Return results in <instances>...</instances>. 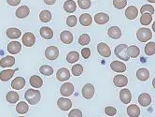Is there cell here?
I'll return each mask as SVG.
<instances>
[{
	"mask_svg": "<svg viewBox=\"0 0 155 117\" xmlns=\"http://www.w3.org/2000/svg\"><path fill=\"white\" fill-rule=\"evenodd\" d=\"M140 54V50L136 45H131L127 48V55L132 58H137Z\"/></svg>",
	"mask_w": 155,
	"mask_h": 117,
	"instance_id": "obj_29",
	"label": "cell"
},
{
	"mask_svg": "<svg viewBox=\"0 0 155 117\" xmlns=\"http://www.w3.org/2000/svg\"><path fill=\"white\" fill-rule=\"evenodd\" d=\"M150 3H155V0H148Z\"/></svg>",
	"mask_w": 155,
	"mask_h": 117,
	"instance_id": "obj_52",
	"label": "cell"
},
{
	"mask_svg": "<svg viewBox=\"0 0 155 117\" xmlns=\"http://www.w3.org/2000/svg\"><path fill=\"white\" fill-rule=\"evenodd\" d=\"M110 68L111 69L115 72H119V73H123L126 70V66L123 62L120 61H113L110 64Z\"/></svg>",
	"mask_w": 155,
	"mask_h": 117,
	"instance_id": "obj_15",
	"label": "cell"
},
{
	"mask_svg": "<svg viewBox=\"0 0 155 117\" xmlns=\"http://www.w3.org/2000/svg\"><path fill=\"white\" fill-rule=\"evenodd\" d=\"M21 35V32L20 29L18 28H8L7 30V36L9 38H12V39H16V38H19Z\"/></svg>",
	"mask_w": 155,
	"mask_h": 117,
	"instance_id": "obj_31",
	"label": "cell"
},
{
	"mask_svg": "<svg viewBox=\"0 0 155 117\" xmlns=\"http://www.w3.org/2000/svg\"><path fill=\"white\" fill-rule=\"evenodd\" d=\"M127 48L128 46L126 44H119L118 46L115 47V50H114L115 55L119 59H121L124 61H128L130 57L127 55Z\"/></svg>",
	"mask_w": 155,
	"mask_h": 117,
	"instance_id": "obj_2",
	"label": "cell"
},
{
	"mask_svg": "<svg viewBox=\"0 0 155 117\" xmlns=\"http://www.w3.org/2000/svg\"><path fill=\"white\" fill-rule=\"evenodd\" d=\"M14 64H15V58L10 55L5 56L4 58L0 60V67H2V68H10V67H12Z\"/></svg>",
	"mask_w": 155,
	"mask_h": 117,
	"instance_id": "obj_21",
	"label": "cell"
},
{
	"mask_svg": "<svg viewBox=\"0 0 155 117\" xmlns=\"http://www.w3.org/2000/svg\"><path fill=\"white\" fill-rule=\"evenodd\" d=\"M137 37L140 42H146L152 38V32L149 28H139L137 32Z\"/></svg>",
	"mask_w": 155,
	"mask_h": 117,
	"instance_id": "obj_3",
	"label": "cell"
},
{
	"mask_svg": "<svg viewBox=\"0 0 155 117\" xmlns=\"http://www.w3.org/2000/svg\"><path fill=\"white\" fill-rule=\"evenodd\" d=\"M140 12L143 14L145 12H150V14H153L154 13V8L150 5H144L141 7V9H140Z\"/></svg>",
	"mask_w": 155,
	"mask_h": 117,
	"instance_id": "obj_44",
	"label": "cell"
},
{
	"mask_svg": "<svg viewBox=\"0 0 155 117\" xmlns=\"http://www.w3.org/2000/svg\"><path fill=\"white\" fill-rule=\"evenodd\" d=\"M152 30L155 32V21H154V22H153V24H152Z\"/></svg>",
	"mask_w": 155,
	"mask_h": 117,
	"instance_id": "obj_51",
	"label": "cell"
},
{
	"mask_svg": "<svg viewBox=\"0 0 155 117\" xmlns=\"http://www.w3.org/2000/svg\"><path fill=\"white\" fill-rule=\"evenodd\" d=\"M120 99L124 104H129L132 99V94L129 89H121L120 92Z\"/></svg>",
	"mask_w": 155,
	"mask_h": 117,
	"instance_id": "obj_14",
	"label": "cell"
},
{
	"mask_svg": "<svg viewBox=\"0 0 155 117\" xmlns=\"http://www.w3.org/2000/svg\"><path fill=\"white\" fill-rule=\"evenodd\" d=\"M127 114L130 117H138L140 115V109L137 105L131 104L127 108Z\"/></svg>",
	"mask_w": 155,
	"mask_h": 117,
	"instance_id": "obj_22",
	"label": "cell"
},
{
	"mask_svg": "<svg viewBox=\"0 0 155 117\" xmlns=\"http://www.w3.org/2000/svg\"><path fill=\"white\" fill-rule=\"evenodd\" d=\"M15 70L13 69H5L0 72V80L2 82H8L12 79L14 75Z\"/></svg>",
	"mask_w": 155,
	"mask_h": 117,
	"instance_id": "obj_26",
	"label": "cell"
},
{
	"mask_svg": "<svg viewBox=\"0 0 155 117\" xmlns=\"http://www.w3.org/2000/svg\"><path fill=\"white\" fill-rule=\"evenodd\" d=\"M107 35L113 39H118L121 37V30L118 26H111L107 30Z\"/></svg>",
	"mask_w": 155,
	"mask_h": 117,
	"instance_id": "obj_20",
	"label": "cell"
},
{
	"mask_svg": "<svg viewBox=\"0 0 155 117\" xmlns=\"http://www.w3.org/2000/svg\"><path fill=\"white\" fill-rule=\"evenodd\" d=\"M152 22V14L150 12H145L143 13L142 16L140 17V23L143 25H149Z\"/></svg>",
	"mask_w": 155,
	"mask_h": 117,
	"instance_id": "obj_34",
	"label": "cell"
},
{
	"mask_svg": "<svg viewBox=\"0 0 155 117\" xmlns=\"http://www.w3.org/2000/svg\"><path fill=\"white\" fill-rule=\"evenodd\" d=\"M109 21V16L105 12H99L94 15V22L98 25H105Z\"/></svg>",
	"mask_w": 155,
	"mask_h": 117,
	"instance_id": "obj_17",
	"label": "cell"
},
{
	"mask_svg": "<svg viewBox=\"0 0 155 117\" xmlns=\"http://www.w3.org/2000/svg\"><path fill=\"white\" fill-rule=\"evenodd\" d=\"M81 55L84 59H88L91 55V50L89 48H83L81 50Z\"/></svg>",
	"mask_w": 155,
	"mask_h": 117,
	"instance_id": "obj_47",
	"label": "cell"
},
{
	"mask_svg": "<svg viewBox=\"0 0 155 117\" xmlns=\"http://www.w3.org/2000/svg\"><path fill=\"white\" fill-rule=\"evenodd\" d=\"M45 56L49 60H55L59 56V50L56 46H49L45 51Z\"/></svg>",
	"mask_w": 155,
	"mask_h": 117,
	"instance_id": "obj_4",
	"label": "cell"
},
{
	"mask_svg": "<svg viewBox=\"0 0 155 117\" xmlns=\"http://www.w3.org/2000/svg\"><path fill=\"white\" fill-rule=\"evenodd\" d=\"M90 40H91V38L88 34H82L80 38H79V43L82 46H85V45H88L90 43Z\"/></svg>",
	"mask_w": 155,
	"mask_h": 117,
	"instance_id": "obj_40",
	"label": "cell"
},
{
	"mask_svg": "<svg viewBox=\"0 0 155 117\" xmlns=\"http://www.w3.org/2000/svg\"><path fill=\"white\" fill-rule=\"evenodd\" d=\"M68 117H82V112L79 109H73L69 112Z\"/></svg>",
	"mask_w": 155,
	"mask_h": 117,
	"instance_id": "obj_45",
	"label": "cell"
},
{
	"mask_svg": "<svg viewBox=\"0 0 155 117\" xmlns=\"http://www.w3.org/2000/svg\"><path fill=\"white\" fill-rule=\"evenodd\" d=\"M77 8V4L73 0H66L64 3V9L68 13H73Z\"/></svg>",
	"mask_w": 155,
	"mask_h": 117,
	"instance_id": "obj_28",
	"label": "cell"
},
{
	"mask_svg": "<svg viewBox=\"0 0 155 117\" xmlns=\"http://www.w3.org/2000/svg\"><path fill=\"white\" fill-rule=\"evenodd\" d=\"M21 50V45L19 41H12L8 45V52L12 55H18Z\"/></svg>",
	"mask_w": 155,
	"mask_h": 117,
	"instance_id": "obj_12",
	"label": "cell"
},
{
	"mask_svg": "<svg viewBox=\"0 0 155 117\" xmlns=\"http://www.w3.org/2000/svg\"><path fill=\"white\" fill-rule=\"evenodd\" d=\"M138 103L142 107H148L151 104V97L147 93H142L138 97Z\"/></svg>",
	"mask_w": 155,
	"mask_h": 117,
	"instance_id": "obj_13",
	"label": "cell"
},
{
	"mask_svg": "<svg viewBox=\"0 0 155 117\" xmlns=\"http://www.w3.org/2000/svg\"><path fill=\"white\" fill-rule=\"evenodd\" d=\"M71 72L74 76H81L83 72V67L81 64H76L71 69Z\"/></svg>",
	"mask_w": 155,
	"mask_h": 117,
	"instance_id": "obj_39",
	"label": "cell"
},
{
	"mask_svg": "<svg viewBox=\"0 0 155 117\" xmlns=\"http://www.w3.org/2000/svg\"><path fill=\"white\" fill-rule=\"evenodd\" d=\"M30 13V9L28 7L26 6H21L20 8H18V9L16 10V16L19 19H24L25 17H27Z\"/></svg>",
	"mask_w": 155,
	"mask_h": 117,
	"instance_id": "obj_23",
	"label": "cell"
},
{
	"mask_svg": "<svg viewBox=\"0 0 155 117\" xmlns=\"http://www.w3.org/2000/svg\"><path fill=\"white\" fill-rule=\"evenodd\" d=\"M7 2L10 6H18L21 2V0H7Z\"/></svg>",
	"mask_w": 155,
	"mask_h": 117,
	"instance_id": "obj_48",
	"label": "cell"
},
{
	"mask_svg": "<svg viewBox=\"0 0 155 117\" xmlns=\"http://www.w3.org/2000/svg\"><path fill=\"white\" fill-rule=\"evenodd\" d=\"M28 110H29V106L25 101L19 102L17 104V106H16V111L20 114H25V113H26L28 112Z\"/></svg>",
	"mask_w": 155,
	"mask_h": 117,
	"instance_id": "obj_32",
	"label": "cell"
},
{
	"mask_svg": "<svg viewBox=\"0 0 155 117\" xmlns=\"http://www.w3.org/2000/svg\"><path fill=\"white\" fill-rule=\"evenodd\" d=\"M60 93L63 97H69L74 93V85L71 82H64L60 88Z\"/></svg>",
	"mask_w": 155,
	"mask_h": 117,
	"instance_id": "obj_5",
	"label": "cell"
},
{
	"mask_svg": "<svg viewBox=\"0 0 155 117\" xmlns=\"http://www.w3.org/2000/svg\"><path fill=\"white\" fill-rule=\"evenodd\" d=\"M92 22H93V18H92V16L90 14L84 13V14H81L80 16V23L83 26H89V25H91Z\"/></svg>",
	"mask_w": 155,
	"mask_h": 117,
	"instance_id": "obj_30",
	"label": "cell"
},
{
	"mask_svg": "<svg viewBox=\"0 0 155 117\" xmlns=\"http://www.w3.org/2000/svg\"><path fill=\"white\" fill-rule=\"evenodd\" d=\"M137 77L139 81L145 82L150 78V71L147 69H144V68L139 69L137 71Z\"/></svg>",
	"mask_w": 155,
	"mask_h": 117,
	"instance_id": "obj_27",
	"label": "cell"
},
{
	"mask_svg": "<svg viewBox=\"0 0 155 117\" xmlns=\"http://www.w3.org/2000/svg\"><path fill=\"white\" fill-rule=\"evenodd\" d=\"M80 59V55H79V52H68V55H66V60H68V63L70 64H73V63H76L78 60Z\"/></svg>",
	"mask_w": 155,
	"mask_h": 117,
	"instance_id": "obj_35",
	"label": "cell"
},
{
	"mask_svg": "<svg viewBox=\"0 0 155 117\" xmlns=\"http://www.w3.org/2000/svg\"><path fill=\"white\" fill-rule=\"evenodd\" d=\"M56 77L60 82H65L68 81L70 78V72L68 69L65 68H62L60 69H58L57 73H56Z\"/></svg>",
	"mask_w": 155,
	"mask_h": 117,
	"instance_id": "obj_11",
	"label": "cell"
},
{
	"mask_svg": "<svg viewBox=\"0 0 155 117\" xmlns=\"http://www.w3.org/2000/svg\"><path fill=\"white\" fill-rule=\"evenodd\" d=\"M91 0H78V5L81 9H87L91 7Z\"/></svg>",
	"mask_w": 155,
	"mask_h": 117,
	"instance_id": "obj_42",
	"label": "cell"
},
{
	"mask_svg": "<svg viewBox=\"0 0 155 117\" xmlns=\"http://www.w3.org/2000/svg\"><path fill=\"white\" fill-rule=\"evenodd\" d=\"M77 23H78V19L75 15H70L68 17V19H66V25H68L69 27L76 26Z\"/></svg>",
	"mask_w": 155,
	"mask_h": 117,
	"instance_id": "obj_43",
	"label": "cell"
},
{
	"mask_svg": "<svg viewBox=\"0 0 155 117\" xmlns=\"http://www.w3.org/2000/svg\"><path fill=\"white\" fill-rule=\"evenodd\" d=\"M40 36L44 38V39H51L53 37V31L48 27V26H43L40 28Z\"/></svg>",
	"mask_w": 155,
	"mask_h": 117,
	"instance_id": "obj_24",
	"label": "cell"
},
{
	"mask_svg": "<svg viewBox=\"0 0 155 117\" xmlns=\"http://www.w3.org/2000/svg\"><path fill=\"white\" fill-rule=\"evenodd\" d=\"M25 98L29 104L36 105L40 101L41 94H40V91L37 89H27L25 94Z\"/></svg>",
	"mask_w": 155,
	"mask_h": 117,
	"instance_id": "obj_1",
	"label": "cell"
},
{
	"mask_svg": "<svg viewBox=\"0 0 155 117\" xmlns=\"http://www.w3.org/2000/svg\"><path fill=\"white\" fill-rule=\"evenodd\" d=\"M19 98L20 97H19L18 93L15 92V91H9L7 94V95H6V99L9 103H16V102H18Z\"/></svg>",
	"mask_w": 155,
	"mask_h": 117,
	"instance_id": "obj_33",
	"label": "cell"
},
{
	"mask_svg": "<svg viewBox=\"0 0 155 117\" xmlns=\"http://www.w3.org/2000/svg\"><path fill=\"white\" fill-rule=\"evenodd\" d=\"M57 105L62 111H69L72 107V102L70 99L66 98H60L57 100Z\"/></svg>",
	"mask_w": 155,
	"mask_h": 117,
	"instance_id": "obj_9",
	"label": "cell"
},
{
	"mask_svg": "<svg viewBox=\"0 0 155 117\" xmlns=\"http://www.w3.org/2000/svg\"><path fill=\"white\" fill-rule=\"evenodd\" d=\"M36 42V37L31 32H26L23 36V43L26 47H32Z\"/></svg>",
	"mask_w": 155,
	"mask_h": 117,
	"instance_id": "obj_8",
	"label": "cell"
},
{
	"mask_svg": "<svg viewBox=\"0 0 155 117\" xmlns=\"http://www.w3.org/2000/svg\"><path fill=\"white\" fill-rule=\"evenodd\" d=\"M39 71L41 74L45 76H51V74H53V69L49 66V65H43L39 68Z\"/></svg>",
	"mask_w": 155,
	"mask_h": 117,
	"instance_id": "obj_38",
	"label": "cell"
},
{
	"mask_svg": "<svg viewBox=\"0 0 155 117\" xmlns=\"http://www.w3.org/2000/svg\"><path fill=\"white\" fill-rule=\"evenodd\" d=\"M60 39L64 44H70V43H72V41H73V35H72V33L70 31L64 30V31L62 32L61 35H60Z\"/></svg>",
	"mask_w": 155,
	"mask_h": 117,
	"instance_id": "obj_19",
	"label": "cell"
},
{
	"mask_svg": "<svg viewBox=\"0 0 155 117\" xmlns=\"http://www.w3.org/2000/svg\"><path fill=\"white\" fill-rule=\"evenodd\" d=\"M29 82H30V85L34 88H40L43 84V81L42 79L38 76V75H33L30 77V80H29Z\"/></svg>",
	"mask_w": 155,
	"mask_h": 117,
	"instance_id": "obj_25",
	"label": "cell"
},
{
	"mask_svg": "<svg viewBox=\"0 0 155 117\" xmlns=\"http://www.w3.org/2000/svg\"><path fill=\"white\" fill-rule=\"evenodd\" d=\"M127 5V0H113V6L118 9H123Z\"/></svg>",
	"mask_w": 155,
	"mask_h": 117,
	"instance_id": "obj_41",
	"label": "cell"
},
{
	"mask_svg": "<svg viewBox=\"0 0 155 117\" xmlns=\"http://www.w3.org/2000/svg\"><path fill=\"white\" fill-rule=\"evenodd\" d=\"M20 117H24V116H20Z\"/></svg>",
	"mask_w": 155,
	"mask_h": 117,
	"instance_id": "obj_53",
	"label": "cell"
},
{
	"mask_svg": "<svg viewBox=\"0 0 155 117\" xmlns=\"http://www.w3.org/2000/svg\"><path fill=\"white\" fill-rule=\"evenodd\" d=\"M138 15V10L137 8L135 6H130L125 10V16L129 20H135Z\"/></svg>",
	"mask_w": 155,
	"mask_h": 117,
	"instance_id": "obj_16",
	"label": "cell"
},
{
	"mask_svg": "<svg viewBox=\"0 0 155 117\" xmlns=\"http://www.w3.org/2000/svg\"><path fill=\"white\" fill-rule=\"evenodd\" d=\"M25 86V80L23 77H17L12 82V87L15 90H21Z\"/></svg>",
	"mask_w": 155,
	"mask_h": 117,
	"instance_id": "obj_18",
	"label": "cell"
},
{
	"mask_svg": "<svg viewBox=\"0 0 155 117\" xmlns=\"http://www.w3.org/2000/svg\"><path fill=\"white\" fill-rule=\"evenodd\" d=\"M39 20L42 23H49L51 20V13L49 10H42L39 14Z\"/></svg>",
	"mask_w": 155,
	"mask_h": 117,
	"instance_id": "obj_36",
	"label": "cell"
},
{
	"mask_svg": "<svg viewBox=\"0 0 155 117\" xmlns=\"http://www.w3.org/2000/svg\"><path fill=\"white\" fill-rule=\"evenodd\" d=\"M152 86H153V88L155 89V78L152 80Z\"/></svg>",
	"mask_w": 155,
	"mask_h": 117,
	"instance_id": "obj_50",
	"label": "cell"
},
{
	"mask_svg": "<svg viewBox=\"0 0 155 117\" xmlns=\"http://www.w3.org/2000/svg\"><path fill=\"white\" fill-rule=\"evenodd\" d=\"M113 82L117 87H124L128 83V79L123 74H118L113 79Z\"/></svg>",
	"mask_w": 155,
	"mask_h": 117,
	"instance_id": "obj_10",
	"label": "cell"
},
{
	"mask_svg": "<svg viewBox=\"0 0 155 117\" xmlns=\"http://www.w3.org/2000/svg\"><path fill=\"white\" fill-rule=\"evenodd\" d=\"M94 95V86L92 83H87L82 88V95L86 99H90Z\"/></svg>",
	"mask_w": 155,
	"mask_h": 117,
	"instance_id": "obj_7",
	"label": "cell"
},
{
	"mask_svg": "<svg viewBox=\"0 0 155 117\" xmlns=\"http://www.w3.org/2000/svg\"><path fill=\"white\" fill-rule=\"evenodd\" d=\"M43 1L47 5H53L55 2H56V0H43Z\"/></svg>",
	"mask_w": 155,
	"mask_h": 117,
	"instance_id": "obj_49",
	"label": "cell"
},
{
	"mask_svg": "<svg viewBox=\"0 0 155 117\" xmlns=\"http://www.w3.org/2000/svg\"><path fill=\"white\" fill-rule=\"evenodd\" d=\"M105 112L108 116H113L117 113V110L113 107H106L105 108Z\"/></svg>",
	"mask_w": 155,
	"mask_h": 117,
	"instance_id": "obj_46",
	"label": "cell"
},
{
	"mask_svg": "<svg viewBox=\"0 0 155 117\" xmlns=\"http://www.w3.org/2000/svg\"><path fill=\"white\" fill-rule=\"evenodd\" d=\"M97 52H99V55L103 57H109L111 55V51H110V48L107 44L104 43V42H101L97 45Z\"/></svg>",
	"mask_w": 155,
	"mask_h": 117,
	"instance_id": "obj_6",
	"label": "cell"
},
{
	"mask_svg": "<svg viewBox=\"0 0 155 117\" xmlns=\"http://www.w3.org/2000/svg\"><path fill=\"white\" fill-rule=\"evenodd\" d=\"M144 51H145V54L147 55H149V56L153 55L155 54V42H153V41L148 42L145 46Z\"/></svg>",
	"mask_w": 155,
	"mask_h": 117,
	"instance_id": "obj_37",
	"label": "cell"
}]
</instances>
